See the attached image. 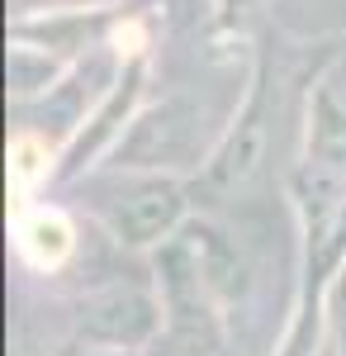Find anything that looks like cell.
Instances as JSON below:
<instances>
[{"label": "cell", "instance_id": "1", "mask_svg": "<svg viewBox=\"0 0 346 356\" xmlns=\"http://www.w3.org/2000/svg\"><path fill=\"white\" fill-rule=\"evenodd\" d=\"M176 214H181V200H176L171 186H142V191H133L119 204V228H124L133 243H147V238L166 233Z\"/></svg>", "mask_w": 346, "mask_h": 356}, {"label": "cell", "instance_id": "2", "mask_svg": "<svg viewBox=\"0 0 346 356\" xmlns=\"http://www.w3.org/2000/svg\"><path fill=\"white\" fill-rule=\"evenodd\" d=\"M19 238H24V252L38 266H53V261L67 257V247H72V228H67V219H57V214H33Z\"/></svg>", "mask_w": 346, "mask_h": 356}, {"label": "cell", "instance_id": "3", "mask_svg": "<svg viewBox=\"0 0 346 356\" xmlns=\"http://www.w3.org/2000/svg\"><path fill=\"white\" fill-rule=\"evenodd\" d=\"M318 152L327 162L346 166V114H337L332 100H322V124H318Z\"/></svg>", "mask_w": 346, "mask_h": 356}, {"label": "cell", "instance_id": "4", "mask_svg": "<svg viewBox=\"0 0 346 356\" xmlns=\"http://www.w3.org/2000/svg\"><path fill=\"white\" fill-rule=\"evenodd\" d=\"M43 166H48L43 143H38V138H15V147H10V176H15L19 186H28Z\"/></svg>", "mask_w": 346, "mask_h": 356}]
</instances>
